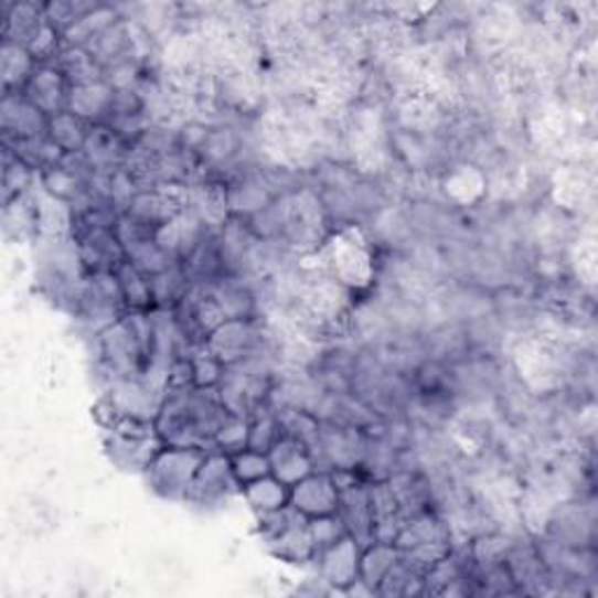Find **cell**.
Masks as SVG:
<instances>
[{
    "mask_svg": "<svg viewBox=\"0 0 598 598\" xmlns=\"http://www.w3.org/2000/svg\"><path fill=\"white\" fill-rule=\"evenodd\" d=\"M38 173L26 167L22 159H17L10 150H6V169H3V204L10 206L14 202H19V199H24L33 178Z\"/></svg>",
    "mask_w": 598,
    "mask_h": 598,
    "instance_id": "cell-14",
    "label": "cell"
},
{
    "mask_svg": "<svg viewBox=\"0 0 598 598\" xmlns=\"http://www.w3.org/2000/svg\"><path fill=\"white\" fill-rule=\"evenodd\" d=\"M290 505L305 514L307 520L337 514L339 505V487L332 472H311L302 482H297L290 493Z\"/></svg>",
    "mask_w": 598,
    "mask_h": 598,
    "instance_id": "cell-4",
    "label": "cell"
},
{
    "mask_svg": "<svg viewBox=\"0 0 598 598\" xmlns=\"http://www.w3.org/2000/svg\"><path fill=\"white\" fill-rule=\"evenodd\" d=\"M113 94L115 89L106 83V79H98V83L83 87H73L68 110L75 113L77 117H83L92 127L106 125L113 106Z\"/></svg>",
    "mask_w": 598,
    "mask_h": 598,
    "instance_id": "cell-8",
    "label": "cell"
},
{
    "mask_svg": "<svg viewBox=\"0 0 598 598\" xmlns=\"http://www.w3.org/2000/svg\"><path fill=\"white\" fill-rule=\"evenodd\" d=\"M52 64L58 68V73L66 77L71 89L104 79V66L98 64V58L87 47L64 45V50L56 54Z\"/></svg>",
    "mask_w": 598,
    "mask_h": 598,
    "instance_id": "cell-9",
    "label": "cell"
},
{
    "mask_svg": "<svg viewBox=\"0 0 598 598\" xmlns=\"http://www.w3.org/2000/svg\"><path fill=\"white\" fill-rule=\"evenodd\" d=\"M209 451L202 449H181V447H162L146 468L148 482L152 491L171 501H188L190 487L202 468Z\"/></svg>",
    "mask_w": 598,
    "mask_h": 598,
    "instance_id": "cell-1",
    "label": "cell"
},
{
    "mask_svg": "<svg viewBox=\"0 0 598 598\" xmlns=\"http://www.w3.org/2000/svg\"><path fill=\"white\" fill-rule=\"evenodd\" d=\"M232 458V470H234V477L238 480V484H250L255 480H263V477L271 474V463H269V456L263 453V451H255V449H242L229 456Z\"/></svg>",
    "mask_w": 598,
    "mask_h": 598,
    "instance_id": "cell-15",
    "label": "cell"
},
{
    "mask_svg": "<svg viewBox=\"0 0 598 598\" xmlns=\"http://www.w3.org/2000/svg\"><path fill=\"white\" fill-rule=\"evenodd\" d=\"M242 493L257 514H267V512H276V510L290 505L292 487L284 484L281 480H276L274 474H267V477H263V480L244 484Z\"/></svg>",
    "mask_w": 598,
    "mask_h": 598,
    "instance_id": "cell-10",
    "label": "cell"
},
{
    "mask_svg": "<svg viewBox=\"0 0 598 598\" xmlns=\"http://www.w3.org/2000/svg\"><path fill=\"white\" fill-rule=\"evenodd\" d=\"M22 94L47 117L68 110L71 85L54 64H38Z\"/></svg>",
    "mask_w": 598,
    "mask_h": 598,
    "instance_id": "cell-5",
    "label": "cell"
},
{
    "mask_svg": "<svg viewBox=\"0 0 598 598\" xmlns=\"http://www.w3.org/2000/svg\"><path fill=\"white\" fill-rule=\"evenodd\" d=\"M50 129V117L35 108L22 92L3 94V141L6 146L31 141L45 136Z\"/></svg>",
    "mask_w": 598,
    "mask_h": 598,
    "instance_id": "cell-3",
    "label": "cell"
},
{
    "mask_svg": "<svg viewBox=\"0 0 598 598\" xmlns=\"http://www.w3.org/2000/svg\"><path fill=\"white\" fill-rule=\"evenodd\" d=\"M236 491H242V484L234 477L229 453L211 449L194 477L188 501L196 505H221L223 501H229Z\"/></svg>",
    "mask_w": 598,
    "mask_h": 598,
    "instance_id": "cell-2",
    "label": "cell"
},
{
    "mask_svg": "<svg viewBox=\"0 0 598 598\" xmlns=\"http://www.w3.org/2000/svg\"><path fill=\"white\" fill-rule=\"evenodd\" d=\"M89 131H92V125L71 110L50 117L47 134L64 152H83Z\"/></svg>",
    "mask_w": 598,
    "mask_h": 598,
    "instance_id": "cell-11",
    "label": "cell"
},
{
    "mask_svg": "<svg viewBox=\"0 0 598 598\" xmlns=\"http://www.w3.org/2000/svg\"><path fill=\"white\" fill-rule=\"evenodd\" d=\"M119 286H122L127 311H152V292H150V278L138 271L131 263H125L117 271Z\"/></svg>",
    "mask_w": 598,
    "mask_h": 598,
    "instance_id": "cell-13",
    "label": "cell"
},
{
    "mask_svg": "<svg viewBox=\"0 0 598 598\" xmlns=\"http://www.w3.org/2000/svg\"><path fill=\"white\" fill-rule=\"evenodd\" d=\"M35 68H38V62L29 54L26 47L6 43L3 40V85H6V92H22Z\"/></svg>",
    "mask_w": 598,
    "mask_h": 598,
    "instance_id": "cell-12",
    "label": "cell"
},
{
    "mask_svg": "<svg viewBox=\"0 0 598 598\" xmlns=\"http://www.w3.org/2000/svg\"><path fill=\"white\" fill-rule=\"evenodd\" d=\"M361 554L363 547L357 545L351 535H344L328 549L318 552L321 556V573L323 580L334 587H349L357 583V568H361Z\"/></svg>",
    "mask_w": 598,
    "mask_h": 598,
    "instance_id": "cell-7",
    "label": "cell"
},
{
    "mask_svg": "<svg viewBox=\"0 0 598 598\" xmlns=\"http://www.w3.org/2000/svg\"><path fill=\"white\" fill-rule=\"evenodd\" d=\"M267 456L271 463V474L288 487H295L297 482H302L305 477L316 472L313 456L307 449V445H302L297 437L288 433H281V437L274 442Z\"/></svg>",
    "mask_w": 598,
    "mask_h": 598,
    "instance_id": "cell-6",
    "label": "cell"
}]
</instances>
